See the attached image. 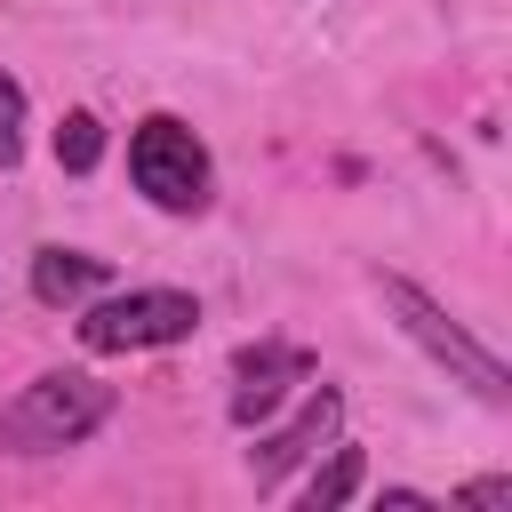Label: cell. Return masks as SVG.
<instances>
[{
    "label": "cell",
    "instance_id": "obj_1",
    "mask_svg": "<svg viewBox=\"0 0 512 512\" xmlns=\"http://www.w3.org/2000/svg\"><path fill=\"white\" fill-rule=\"evenodd\" d=\"M104 416H112V384H104V376H88V368H48V376H32V384L0 408V456L80 448Z\"/></svg>",
    "mask_w": 512,
    "mask_h": 512
},
{
    "label": "cell",
    "instance_id": "obj_2",
    "mask_svg": "<svg viewBox=\"0 0 512 512\" xmlns=\"http://www.w3.org/2000/svg\"><path fill=\"white\" fill-rule=\"evenodd\" d=\"M376 296H384V312L400 320V336H408V344H424L456 384H472L488 408H504V400H512V368H504V360H496V352H488V344H480V336H472L440 296H424L408 272H376Z\"/></svg>",
    "mask_w": 512,
    "mask_h": 512
},
{
    "label": "cell",
    "instance_id": "obj_3",
    "mask_svg": "<svg viewBox=\"0 0 512 512\" xmlns=\"http://www.w3.org/2000/svg\"><path fill=\"white\" fill-rule=\"evenodd\" d=\"M128 184H136L152 208L192 216V208H208V144H200L176 112H152V120H136V136H128Z\"/></svg>",
    "mask_w": 512,
    "mask_h": 512
},
{
    "label": "cell",
    "instance_id": "obj_4",
    "mask_svg": "<svg viewBox=\"0 0 512 512\" xmlns=\"http://www.w3.org/2000/svg\"><path fill=\"white\" fill-rule=\"evenodd\" d=\"M192 328H200V304L184 288H120L80 312L88 352H152V344H184Z\"/></svg>",
    "mask_w": 512,
    "mask_h": 512
},
{
    "label": "cell",
    "instance_id": "obj_5",
    "mask_svg": "<svg viewBox=\"0 0 512 512\" xmlns=\"http://www.w3.org/2000/svg\"><path fill=\"white\" fill-rule=\"evenodd\" d=\"M336 424H344V392H336V384H320V392H312L280 432H264V440L248 448V480H256V496H264V488H280V480H288L320 440H336Z\"/></svg>",
    "mask_w": 512,
    "mask_h": 512
},
{
    "label": "cell",
    "instance_id": "obj_6",
    "mask_svg": "<svg viewBox=\"0 0 512 512\" xmlns=\"http://www.w3.org/2000/svg\"><path fill=\"white\" fill-rule=\"evenodd\" d=\"M232 376H240V384H232V424H256V416H272V408L288 400V384L312 376V352H304V344H248Z\"/></svg>",
    "mask_w": 512,
    "mask_h": 512
},
{
    "label": "cell",
    "instance_id": "obj_7",
    "mask_svg": "<svg viewBox=\"0 0 512 512\" xmlns=\"http://www.w3.org/2000/svg\"><path fill=\"white\" fill-rule=\"evenodd\" d=\"M112 272H104V256H88V248H40L32 256V296L40 304H80V296H96Z\"/></svg>",
    "mask_w": 512,
    "mask_h": 512
},
{
    "label": "cell",
    "instance_id": "obj_8",
    "mask_svg": "<svg viewBox=\"0 0 512 512\" xmlns=\"http://www.w3.org/2000/svg\"><path fill=\"white\" fill-rule=\"evenodd\" d=\"M360 480H368V456H360V448H336V456L304 480V512H336V504H352Z\"/></svg>",
    "mask_w": 512,
    "mask_h": 512
},
{
    "label": "cell",
    "instance_id": "obj_9",
    "mask_svg": "<svg viewBox=\"0 0 512 512\" xmlns=\"http://www.w3.org/2000/svg\"><path fill=\"white\" fill-rule=\"evenodd\" d=\"M96 160H104V120L96 112H64L56 120V168L64 176H88Z\"/></svg>",
    "mask_w": 512,
    "mask_h": 512
},
{
    "label": "cell",
    "instance_id": "obj_10",
    "mask_svg": "<svg viewBox=\"0 0 512 512\" xmlns=\"http://www.w3.org/2000/svg\"><path fill=\"white\" fill-rule=\"evenodd\" d=\"M24 160V88L0 72V168H16Z\"/></svg>",
    "mask_w": 512,
    "mask_h": 512
},
{
    "label": "cell",
    "instance_id": "obj_11",
    "mask_svg": "<svg viewBox=\"0 0 512 512\" xmlns=\"http://www.w3.org/2000/svg\"><path fill=\"white\" fill-rule=\"evenodd\" d=\"M504 496H512V480H496V472H488V480H464V488H456V504H504Z\"/></svg>",
    "mask_w": 512,
    "mask_h": 512
}]
</instances>
